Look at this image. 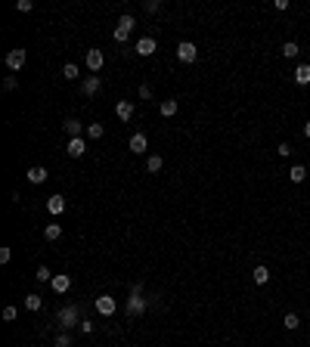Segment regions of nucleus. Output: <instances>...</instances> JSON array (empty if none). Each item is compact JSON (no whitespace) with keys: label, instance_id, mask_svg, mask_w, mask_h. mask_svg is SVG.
I'll use <instances>...</instances> for the list:
<instances>
[{"label":"nucleus","instance_id":"f8f14e48","mask_svg":"<svg viewBox=\"0 0 310 347\" xmlns=\"http://www.w3.org/2000/svg\"><path fill=\"white\" fill-rule=\"evenodd\" d=\"M84 152H87L84 137H71V140H68V155H71V158H81Z\"/></svg>","mask_w":310,"mask_h":347},{"label":"nucleus","instance_id":"e433bc0d","mask_svg":"<svg viewBox=\"0 0 310 347\" xmlns=\"http://www.w3.org/2000/svg\"><path fill=\"white\" fill-rule=\"evenodd\" d=\"M146 13H158V0H146Z\"/></svg>","mask_w":310,"mask_h":347},{"label":"nucleus","instance_id":"58836bf2","mask_svg":"<svg viewBox=\"0 0 310 347\" xmlns=\"http://www.w3.org/2000/svg\"><path fill=\"white\" fill-rule=\"evenodd\" d=\"M304 137H307V140H310V121H307V124H304Z\"/></svg>","mask_w":310,"mask_h":347},{"label":"nucleus","instance_id":"f257e3e1","mask_svg":"<svg viewBox=\"0 0 310 347\" xmlns=\"http://www.w3.org/2000/svg\"><path fill=\"white\" fill-rule=\"evenodd\" d=\"M140 291H143V285L134 282L131 285V298H127V316H140L146 310V298H140Z\"/></svg>","mask_w":310,"mask_h":347},{"label":"nucleus","instance_id":"b1692460","mask_svg":"<svg viewBox=\"0 0 310 347\" xmlns=\"http://www.w3.org/2000/svg\"><path fill=\"white\" fill-rule=\"evenodd\" d=\"M134 25H137V19H134V16H127V13H124L121 19H118V28H121V31H127V34L134 31Z\"/></svg>","mask_w":310,"mask_h":347},{"label":"nucleus","instance_id":"dca6fc26","mask_svg":"<svg viewBox=\"0 0 310 347\" xmlns=\"http://www.w3.org/2000/svg\"><path fill=\"white\" fill-rule=\"evenodd\" d=\"M295 84H301V87L310 84V65H307V62H301V65L295 68Z\"/></svg>","mask_w":310,"mask_h":347},{"label":"nucleus","instance_id":"f3484780","mask_svg":"<svg viewBox=\"0 0 310 347\" xmlns=\"http://www.w3.org/2000/svg\"><path fill=\"white\" fill-rule=\"evenodd\" d=\"M177 108H180V105H177V99H161V102H158V112L165 115V118L177 115Z\"/></svg>","mask_w":310,"mask_h":347},{"label":"nucleus","instance_id":"a878e982","mask_svg":"<svg viewBox=\"0 0 310 347\" xmlns=\"http://www.w3.org/2000/svg\"><path fill=\"white\" fill-rule=\"evenodd\" d=\"M282 325L288 328V332H295V328L301 325V319H298V313H285V316H282Z\"/></svg>","mask_w":310,"mask_h":347},{"label":"nucleus","instance_id":"0eeeda50","mask_svg":"<svg viewBox=\"0 0 310 347\" xmlns=\"http://www.w3.org/2000/svg\"><path fill=\"white\" fill-rule=\"evenodd\" d=\"M50 285H53V291H56V295H65V291L71 288V276H68V273H56Z\"/></svg>","mask_w":310,"mask_h":347},{"label":"nucleus","instance_id":"20e7f679","mask_svg":"<svg viewBox=\"0 0 310 347\" xmlns=\"http://www.w3.org/2000/svg\"><path fill=\"white\" fill-rule=\"evenodd\" d=\"M84 62H87V68H90V75H96V71L106 65V56H102V50H87V56H84Z\"/></svg>","mask_w":310,"mask_h":347},{"label":"nucleus","instance_id":"72a5a7b5","mask_svg":"<svg viewBox=\"0 0 310 347\" xmlns=\"http://www.w3.org/2000/svg\"><path fill=\"white\" fill-rule=\"evenodd\" d=\"M4 319H7V322L16 319V307H4Z\"/></svg>","mask_w":310,"mask_h":347},{"label":"nucleus","instance_id":"ddd939ff","mask_svg":"<svg viewBox=\"0 0 310 347\" xmlns=\"http://www.w3.org/2000/svg\"><path fill=\"white\" fill-rule=\"evenodd\" d=\"M25 177H28V183H47V177H50V174H47V168L34 164V168H28V174H25Z\"/></svg>","mask_w":310,"mask_h":347},{"label":"nucleus","instance_id":"1a4fd4ad","mask_svg":"<svg viewBox=\"0 0 310 347\" xmlns=\"http://www.w3.org/2000/svg\"><path fill=\"white\" fill-rule=\"evenodd\" d=\"M115 115H118V121H131V118H134V102L118 99V102H115Z\"/></svg>","mask_w":310,"mask_h":347},{"label":"nucleus","instance_id":"423d86ee","mask_svg":"<svg viewBox=\"0 0 310 347\" xmlns=\"http://www.w3.org/2000/svg\"><path fill=\"white\" fill-rule=\"evenodd\" d=\"M25 56H28V53H25L22 47H19V50H10V53H7V68H10V71H22Z\"/></svg>","mask_w":310,"mask_h":347},{"label":"nucleus","instance_id":"2f4dec72","mask_svg":"<svg viewBox=\"0 0 310 347\" xmlns=\"http://www.w3.org/2000/svg\"><path fill=\"white\" fill-rule=\"evenodd\" d=\"M78 328H81L84 335H90V332H93V319H81V325H78Z\"/></svg>","mask_w":310,"mask_h":347},{"label":"nucleus","instance_id":"6ab92c4d","mask_svg":"<svg viewBox=\"0 0 310 347\" xmlns=\"http://www.w3.org/2000/svg\"><path fill=\"white\" fill-rule=\"evenodd\" d=\"M62 131L68 134V140H71V137H81V121H78V118H68V121L62 124Z\"/></svg>","mask_w":310,"mask_h":347},{"label":"nucleus","instance_id":"39448f33","mask_svg":"<svg viewBox=\"0 0 310 347\" xmlns=\"http://www.w3.org/2000/svg\"><path fill=\"white\" fill-rule=\"evenodd\" d=\"M115 310H118V301H115L112 295H99V298H96V313H99V316H112Z\"/></svg>","mask_w":310,"mask_h":347},{"label":"nucleus","instance_id":"9d476101","mask_svg":"<svg viewBox=\"0 0 310 347\" xmlns=\"http://www.w3.org/2000/svg\"><path fill=\"white\" fill-rule=\"evenodd\" d=\"M127 146H131V152H134V155H143L146 149H149V140H146V134H134Z\"/></svg>","mask_w":310,"mask_h":347},{"label":"nucleus","instance_id":"c756f323","mask_svg":"<svg viewBox=\"0 0 310 347\" xmlns=\"http://www.w3.org/2000/svg\"><path fill=\"white\" fill-rule=\"evenodd\" d=\"M16 10H19V13H31L34 4H31V0H19V4H16Z\"/></svg>","mask_w":310,"mask_h":347},{"label":"nucleus","instance_id":"bb28decb","mask_svg":"<svg viewBox=\"0 0 310 347\" xmlns=\"http://www.w3.org/2000/svg\"><path fill=\"white\" fill-rule=\"evenodd\" d=\"M62 75H65L68 81H78V78H81V71H78V65H75V62H68V65L62 68Z\"/></svg>","mask_w":310,"mask_h":347},{"label":"nucleus","instance_id":"412c9836","mask_svg":"<svg viewBox=\"0 0 310 347\" xmlns=\"http://www.w3.org/2000/svg\"><path fill=\"white\" fill-rule=\"evenodd\" d=\"M59 236H62V226H59V223H47V226H44V239H47V242H56Z\"/></svg>","mask_w":310,"mask_h":347},{"label":"nucleus","instance_id":"f03ea898","mask_svg":"<svg viewBox=\"0 0 310 347\" xmlns=\"http://www.w3.org/2000/svg\"><path fill=\"white\" fill-rule=\"evenodd\" d=\"M59 325H62V328H75V325H81V313H78V307H75V304H68V307L59 310Z\"/></svg>","mask_w":310,"mask_h":347},{"label":"nucleus","instance_id":"f704fd0d","mask_svg":"<svg viewBox=\"0 0 310 347\" xmlns=\"http://www.w3.org/2000/svg\"><path fill=\"white\" fill-rule=\"evenodd\" d=\"M149 96H152V87L143 84V87H140V99H149Z\"/></svg>","mask_w":310,"mask_h":347},{"label":"nucleus","instance_id":"393cba45","mask_svg":"<svg viewBox=\"0 0 310 347\" xmlns=\"http://www.w3.org/2000/svg\"><path fill=\"white\" fill-rule=\"evenodd\" d=\"M161 164H165V161H161V155H149V161H146V171H149V174H158Z\"/></svg>","mask_w":310,"mask_h":347},{"label":"nucleus","instance_id":"c9c22d12","mask_svg":"<svg viewBox=\"0 0 310 347\" xmlns=\"http://www.w3.org/2000/svg\"><path fill=\"white\" fill-rule=\"evenodd\" d=\"M10 258H13V251L10 248H0V264H10Z\"/></svg>","mask_w":310,"mask_h":347},{"label":"nucleus","instance_id":"4468645a","mask_svg":"<svg viewBox=\"0 0 310 347\" xmlns=\"http://www.w3.org/2000/svg\"><path fill=\"white\" fill-rule=\"evenodd\" d=\"M47 211L50 214H62L65 211V195H50L47 198Z\"/></svg>","mask_w":310,"mask_h":347},{"label":"nucleus","instance_id":"a211bd4d","mask_svg":"<svg viewBox=\"0 0 310 347\" xmlns=\"http://www.w3.org/2000/svg\"><path fill=\"white\" fill-rule=\"evenodd\" d=\"M288 177H291V183H304V180H307V168H304V164H291Z\"/></svg>","mask_w":310,"mask_h":347},{"label":"nucleus","instance_id":"6e6552de","mask_svg":"<svg viewBox=\"0 0 310 347\" xmlns=\"http://www.w3.org/2000/svg\"><path fill=\"white\" fill-rule=\"evenodd\" d=\"M134 50L140 53V56H152V53L158 50V44H155V38H140V41L134 44Z\"/></svg>","mask_w":310,"mask_h":347},{"label":"nucleus","instance_id":"aec40b11","mask_svg":"<svg viewBox=\"0 0 310 347\" xmlns=\"http://www.w3.org/2000/svg\"><path fill=\"white\" fill-rule=\"evenodd\" d=\"M84 134H87V140H99V137L106 134V127H102L99 121H93V124H87V127H84Z\"/></svg>","mask_w":310,"mask_h":347},{"label":"nucleus","instance_id":"7c9ffc66","mask_svg":"<svg viewBox=\"0 0 310 347\" xmlns=\"http://www.w3.org/2000/svg\"><path fill=\"white\" fill-rule=\"evenodd\" d=\"M276 152H279L282 158H288V155H291V143H279V146H276Z\"/></svg>","mask_w":310,"mask_h":347},{"label":"nucleus","instance_id":"473e14b6","mask_svg":"<svg viewBox=\"0 0 310 347\" xmlns=\"http://www.w3.org/2000/svg\"><path fill=\"white\" fill-rule=\"evenodd\" d=\"M56 347H71V338L62 332V335H56Z\"/></svg>","mask_w":310,"mask_h":347},{"label":"nucleus","instance_id":"4be33fe9","mask_svg":"<svg viewBox=\"0 0 310 347\" xmlns=\"http://www.w3.org/2000/svg\"><path fill=\"white\" fill-rule=\"evenodd\" d=\"M25 307L31 310V313H38V310L44 307V298L41 295H25Z\"/></svg>","mask_w":310,"mask_h":347},{"label":"nucleus","instance_id":"cd10ccee","mask_svg":"<svg viewBox=\"0 0 310 347\" xmlns=\"http://www.w3.org/2000/svg\"><path fill=\"white\" fill-rule=\"evenodd\" d=\"M53 276H56V273H50L47 267H38V273H34V279H38V282H53Z\"/></svg>","mask_w":310,"mask_h":347},{"label":"nucleus","instance_id":"2eb2a0df","mask_svg":"<svg viewBox=\"0 0 310 347\" xmlns=\"http://www.w3.org/2000/svg\"><path fill=\"white\" fill-rule=\"evenodd\" d=\"M251 279H254V285H267V282H270V270H267L264 264L254 267V270H251Z\"/></svg>","mask_w":310,"mask_h":347},{"label":"nucleus","instance_id":"9b49d317","mask_svg":"<svg viewBox=\"0 0 310 347\" xmlns=\"http://www.w3.org/2000/svg\"><path fill=\"white\" fill-rule=\"evenodd\" d=\"M99 87H102V81H99L96 75H90V78H84V84H81V93H84V96H93V93H99Z\"/></svg>","mask_w":310,"mask_h":347},{"label":"nucleus","instance_id":"5701e85b","mask_svg":"<svg viewBox=\"0 0 310 347\" xmlns=\"http://www.w3.org/2000/svg\"><path fill=\"white\" fill-rule=\"evenodd\" d=\"M298 53H301V47H298L295 41H285V44H282V56H285V59H295Z\"/></svg>","mask_w":310,"mask_h":347},{"label":"nucleus","instance_id":"c85d7f7f","mask_svg":"<svg viewBox=\"0 0 310 347\" xmlns=\"http://www.w3.org/2000/svg\"><path fill=\"white\" fill-rule=\"evenodd\" d=\"M112 38H115V44H127V38H131V34L121 31V28H115V31H112Z\"/></svg>","mask_w":310,"mask_h":347},{"label":"nucleus","instance_id":"4c0bfd02","mask_svg":"<svg viewBox=\"0 0 310 347\" xmlns=\"http://www.w3.org/2000/svg\"><path fill=\"white\" fill-rule=\"evenodd\" d=\"M4 90H16V78H13V75H10V78L4 81Z\"/></svg>","mask_w":310,"mask_h":347},{"label":"nucleus","instance_id":"7ed1b4c3","mask_svg":"<svg viewBox=\"0 0 310 347\" xmlns=\"http://www.w3.org/2000/svg\"><path fill=\"white\" fill-rule=\"evenodd\" d=\"M177 59H180V62H195V59H198V47H195L192 41H180V44H177Z\"/></svg>","mask_w":310,"mask_h":347}]
</instances>
